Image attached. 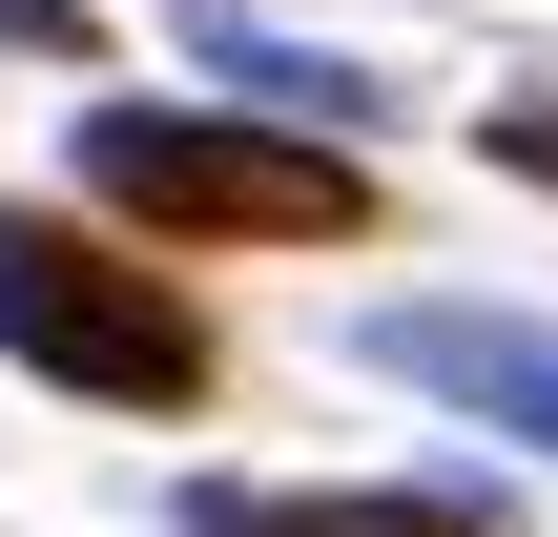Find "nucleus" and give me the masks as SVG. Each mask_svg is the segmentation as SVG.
<instances>
[{
	"label": "nucleus",
	"mask_w": 558,
	"mask_h": 537,
	"mask_svg": "<svg viewBox=\"0 0 558 537\" xmlns=\"http://www.w3.org/2000/svg\"><path fill=\"white\" fill-rule=\"evenodd\" d=\"M83 207L166 248H352L373 166L352 124H269V103H83Z\"/></svg>",
	"instance_id": "f257e3e1"
},
{
	"label": "nucleus",
	"mask_w": 558,
	"mask_h": 537,
	"mask_svg": "<svg viewBox=\"0 0 558 537\" xmlns=\"http://www.w3.org/2000/svg\"><path fill=\"white\" fill-rule=\"evenodd\" d=\"M0 352H21L41 393H104V414H186V393H207V310H186L145 248L62 228V207H0Z\"/></svg>",
	"instance_id": "f03ea898"
},
{
	"label": "nucleus",
	"mask_w": 558,
	"mask_h": 537,
	"mask_svg": "<svg viewBox=\"0 0 558 537\" xmlns=\"http://www.w3.org/2000/svg\"><path fill=\"white\" fill-rule=\"evenodd\" d=\"M352 352H373L393 393H435V414H476V435L558 455V331H538V310H476V290H393Z\"/></svg>",
	"instance_id": "7ed1b4c3"
},
{
	"label": "nucleus",
	"mask_w": 558,
	"mask_h": 537,
	"mask_svg": "<svg viewBox=\"0 0 558 537\" xmlns=\"http://www.w3.org/2000/svg\"><path fill=\"white\" fill-rule=\"evenodd\" d=\"M186 537H518L497 476H331V497H269V476H186Z\"/></svg>",
	"instance_id": "20e7f679"
},
{
	"label": "nucleus",
	"mask_w": 558,
	"mask_h": 537,
	"mask_svg": "<svg viewBox=\"0 0 558 537\" xmlns=\"http://www.w3.org/2000/svg\"><path fill=\"white\" fill-rule=\"evenodd\" d=\"M207 83H228V103H269V124H373V83H352V62H311V41H269V21H207Z\"/></svg>",
	"instance_id": "39448f33"
},
{
	"label": "nucleus",
	"mask_w": 558,
	"mask_h": 537,
	"mask_svg": "<svg viewBox=\"0 0 558 537\" xmlns=\"http://www.w3.org/2000/svg\"><path fill=\"white\" fill-rule=\"evenodd\" d=\"M0 62H83V0H0Z\"/></svg>",
	"instance_id": "423d86ee"
},
{
	"label": "nucleus",
	"mask_w": 558,
	"mask_h": 537,
	"mask_svg": "<svg viewBox=\"0 0 558 537\" xmlns=\"http://www.w3.org/2000/svg\"><path fill=\"white\" fill-rule=\"evenodd\" d=\"M497 166H518V186H558V103H497Z\"/></svg>",
	"instance_id": "0eeeda50"
},
{
	"label": "nucleus",
	"mask_w": 558,
	"mask_h": 537,
	"mask_svg": "<svg viewBox=\"0 0 558 537\" xmlns=\"http://www.w3.org/2000/svg\"><path fill=\"white\" fill-rule=\"evenodd\" d=\"M186 21H248V0H186Z\"/></svg>",
	"instance_id": "6e6552de"
}]
</instances>
